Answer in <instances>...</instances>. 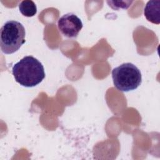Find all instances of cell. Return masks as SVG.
Wrapping results in <instances>:
<instances>
[{
    "instance_id": "obj_1",
    "label": "cell",
    "mask_w": 160,
    "mask_h": 160,
    "mask_svg": "<svg viewBox=\"0 0 160 160\" xmlns=\"http://www.w3.org/2000/svg\"><path fill=\"white\" fill-rule=\"evenodd\" d=\"M15 81L20 85L31 88L40 82L45 78L42 63L32 56H27L16 63L12 68Z\"/></svg>"
},
{
    "instance_id": "obj_2",
    "label": "cell",
    "mask_w": 160,
    "mask_h": 160,
    "mask_svg": "<svg viewBox=\"0 0 160 160\" xmlns=\"http://www.w3.org/2000/svg\"><path fill=\"white\" fill-rule=\"evenodd\" d=\"M26 31L22 23L10 20L6 22L1 28L0 47L6 54H12L25 42Z\"/></svg>"
},
{
    "instance_id": "obj_3",
    "label": "cell",
    "mask_w": 160,
    "mask_h": 160,
    "mask_svg": "<svg viewBox=\"0 0 160 160\" xmlns=\"http://www.w3.org/2000/svg\"><path fill=\"white\" fill-rule=\"evenodd\" d=\"M112 78L114 86L122 92L137 89L142 82L140 70L131 62L123 63L114 68Z\"/></svg>"
},
{
    "instance_id": "obj_4",
    "label": "cell",
    "mask_w": 160,
    "mask_h": 160,
    "mask_svg": "<svg viewBox=\"0 0 160 160\" xmlns=\"http://www.w3.org/2000/svg\"><path fill=\"white\" fill-rule=\"evenodd\" d=\"M83 24L79 18L73 13H67L61 16L58 21L59 31L69 38H76L82 28Z\"/></svg>"
},
{
    "instance_id": "obj_5",
    "label": "cell",
    "mask_w": 160,
    "mask_h": 160,
    "mask_svg": "<svg viewBox=\"0 0 160 160\" xmlns=\"http://www.w3.org/2000/svg\"><path fill=\"white\" fill-rule=\"evenodd\" d=\"M144 15L148 21L159 24L160 23V1H149L144 7Z\"/></svg>"
},
{
    "instance_id": "obj_6",
    "label": "cell",
    "mask_w": 160,
    "mask_h": 160,
    "mask_svg": "<svg viewBox=\"0 0 160 160\" xmlns=\"http://www.w3.org/2000/svg\"><path fill=\"white\" fill-rule=\"evenodd\" d=\"M20 12L26 17H32L37 12V7L35 3L31 0H24L19 4Z\"/></svg>"
},
{
    "instance_id": "obj_7",
    "label": "cell",
    "mask_w": 160,
    "mask_h": 160,
    "mask_svg": "<svg viewBox=\"0 0 160 160\" xmlns=\"http://www.w3.org/2000/svg\"><path fill=\"white\" fill-rule=\"evenodd\" d=\"M132 1H108L107 3L109 6L114 10H119L121 9H127L130 7L131 4L132 3Z\"/></svg>"
}]
</instances>
